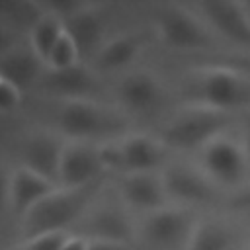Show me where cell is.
Returning <instances> with one entry per match:
<instances>
[{"instance_id": "obj_27", "label": "cell", "mask_w": 250, "mask_h": 250, "mask_svg": "<svg viewBox=\"0 0 250 250\" xmlns=\"http://www.w3.org/2000/svg\"><path fill=\"white\" fill-rule=\"evenodd\" d=\"M21 102V90L12 82L0 78V113H8L16 109Z\"/></svg>"}, {"instance_id": "obj_6", "label": "cell", "mask_w": 250, "mask_h": 250, "mask_svg": "<svg viewBox=\"0 0 250 250\" xmlns=\"http://www.w3.org/2000/svg\"><path fill=\"white\" fill-rule=\"evenodd\" d=\"M156 33L174 49H197L209 43L203 23L182 6H162L156 12Z\"/></svg>"}, {"instance_id": "obj_26", "label": "cell", "mask_w": 250, "mask_h": 250, "mask_svg": "<svg viewBox=\"0 0 250 250\" xmlns=\"http://www.w3.org/2000/svg\"><path fill=\"white\" fill-rule=\"evenodd\" d=\"M207 64L227 66L236 72H242L244 76H250V53H234V55H215L207 59Z\"/></svg>"}, {"instance_id": "obj_1", "label": "cell", "mask_w": 250, "mask_h": 250, "mask_svg": "<svg viewBox=\"0 0 250 250\" xmlns=\"http://www.w3.org/2000/svg\"><path fill=\"white\" fill-rule=\"evenodd\" d=\"M125 117L119 109L92 98L62 100L57 111V133L66 141L104 143L123 137Z\"/></svg>"}, {"instance_id": "obj_25", "label": "cell", "mask_w": 250, "mask_h": 250, "mask_svg": "<svg viewBox=\"0 0 250 250\" xmlns=\"http://www.w3.org/2000/svg\"><path fill=\"white\" fill-rule=\"evenodd\" d=\"M125 137V135H123ZM100 162L105 172H123V152H121V137L98 143Z\"/></svg>"}, {"instance_id": "obj_29", "label": "cell", "mask_w": 250, "mask_h": 250, "mask_svg": "<svg viewBox=\"0 0 250 250\" xmlns=\"http://www.w3.org/2000/svg\"><path fill=\"white\" fill-rule=\"evenodd\" d=\"M86 250H129V244L123 242H113V240H98V238H88V248Z\"/></svg>"}, {"instance_id": "obj_22", "label": "cell", "mask_w": 250, "mask_h": 250, "mask_svg": "<svg viewBox=\"0 0 250 250\" xmlns=\"http://www.w3.org/2000/svg\"><path fill=\"white\" fill-rule=\"evenodd\" d=\"M230 246V232L213 221L195 223L184 250H227Z\"/></svg>"}, {"instance_id": "obj_8", "label": "cell", "mask_w": 250, "mask_h": 250, "mask_svg": "<svg viewBox=\"0 0 250 250\" xmlns=\"http://www.w3.org/2000/svg\"><path fill=\"white\" fill-rule=\"evenodd\" d=\"M66 139L51 129H39L25 137L21 146V166L59 186V168Z\"/></svg>"}, {"instance_id": "obj_21", "label": "cell", "mask_w": 250, "mask_h": 250, "mask_svg": "<svg viewBox=\"0 0 250 250\" xmlns=\"http://www.w3.org/2000/svg\"><path fill=\"white\" fill-rule=\"evenodd\" d=\"M45 6V4H43ZM64 33V18L49 8H45V12L41 14V18L33 23V27L29 29L27 35V43L29 47L35 51V55L43 61H47L49 53L53 51V47L57 45V41L61 39V35Z\"/></svg>"}, {"instance_id": "obj_18", "label": "cell", "mask_w": 250, "mask_h": 250, "mask_svg": "<svg viewBox=\"0 0 250 250\" xmlns=\"http://www.w3.org/2000/svg\"><path fill=\"white\" fill-rule=\"evenodd\" d=\"M123 174L154 172L164 156V143L145 133H129L121 137Z\"/></svg>"}, {"instance_id": "obj_17", "label": "cell", "mask_w": 250, "mask_h": 250, "mask_svg": "<svg viewBox=\"0 0 250 250\" xmlns=\"http://www.w3.org/2000/svg\"><path fill=\"white\" fill-rule=\"evenodd\" d=\"M45 68L43 61L35 55V51L25 45H14L6 53L0 55V76L21 92L41 80V70Z\"/></svg>"}, {"instance_id": "obj_10", "label": "cell", "mask_w": 250, "mask_h": 250, "mask_svg": "<svg viewBox=\"0 0 250 250\" xmlns=\"http://www.w3.org/2000/svg\"><path fill=\"white\" fill-rule=\"evenodd\" d=\"M80 236L98 238V240H113L129 244L133 238V223L129 215L117 205H100L90 207L88 213L80 219Z\"/></svg>"}, {"instance_id": "obj_13", "label": "cell", "mask_w": 250, "mask_h": 250, "mask_svg": "<svg viewBox=\"0 0 250 250\" xmlns=\"http://www.w3.org/2000/svg\"><path fill=\"white\" fill-rule=\"evenodd\" d=\"M119 195L129 207L152 213L164 207L166 189L156 172H127L119 180Z\"/></svg>"}, {"instance_id": "obj_4", "label": "cell", "mask_w": 250, "mask_h": 250, "mask_svg": "<svg viewBox=\"0 0 250 250\" xmlns=\"http://www.w3.org/2000/svg\"><path fill=\"white\" fill-rule=\"evenodd\" d=\"M229 123V111L189 104L170 119V123L162 131L160 141L164 143V146L174 148H203L209 141L217 139Z\"/></svg>"}, {"instance_id": "obj_7", "label": "cell", "mask_w": 250, "mask_h": 250, "mask_svg": "<svg viewBox=\"0 0 250 250\" xmlns=\"http://www.w3.org/2000/svg\"><path fill=\"white\" fill-rule=\"evenodd\" d=\"M195 223L191 221V213L186 207H160L152 213H146L143 223V238L152 248H174L178 244L188 242Z\"/></svg>"}, {"instance_id": "obj_19", "label": "cell", "mask_w": 250, "mask_h": 250, "mask_svg": "<svg viewBox=\"0 0 250 250\" xmlns=\"http://www.w3.org/2000/svg\"><path fill=\"white\" fill-rule=\"evenodd\" d=\"M166 197L180 203H199L211 197V186L207 180L188 166H170L162 174Z\"/></svg>"}, {"instance_id": "obj_31", "label": "cell", "mask_w": 250, "mask_h": 250, "mask_svg": "<svg viewBox=\"0 0 250 250\" xmlns=\"http://www.w3.org/2000/svg\"><path fill=\"white\" fill-rule=\"evenodd\" d=\"M86 248H88V238H84V236L72 232L70 238L62 244L61 250H86Z\"/></svg>"}, {"instance_id": "obj_12", "label": "cell", "mask_w": 250, "mask_h": 250, "mask_svg": "<svg viewBox=\"0 0 250 250\" xmlns=\"http://www.w3.org/2000/svg\"><path fill=\"white\" fill-rule=\"evenodd\" d=\"M57 188L55 182L39 176L37 172L25 168V166H16L12 168V178H10V213H14L18 219H23L25 213L35 207L39 201H43L49 193H53Z\"/></svg>"}, {"instance_id": "obj_28", "label": "cell", "mask_w": 250, "mask_h": 250, "mask_svg": "<svg viewBox=\"0 0 250 250\" xmlns=\"http://www.w3.org/2000/svg\"><path fill=\"white\" fill-rule=\"evenodd\" d=\"M10 178L12 170L0 164V223L10 211Z\"/></svg>"}, {"instance_id": "obj_2", "label": "cell", "mask_w": 250, "mask_h": 250, "mask_svg": "<svg viewBox=\"0 0 250 250\" xmlns=\"http://www.w3.org/2000/svg\"><path fill=\"white\" fill-rule=\"evenodd\" d=\"M98 186L100 182L86 188H57L21 219L23 240L43 232L70 230L92 207Z\"/></svg>"}, {"instance_id": "obj_33", "label": "cell", "mask_w": 250, "mask_h": 250, "mask_svg": "<svg viewBox=\"0 0 250 250\" xmlns=\"http://www.w3.org/2000/svg\"><path fill=\"white\" fill-rule=\"evenodd\" d=\"M0 78H2V76H0Z\"/></svg>"}, {"instance_id": "obj_15", "label": "cell", "mask_w": 250, "mask_h": 250, "mask_svg": "<svg viewBox=\"0 0 250 250\" xmlns=\"http://www.w3.org/2000/svg\"><path fill=\"white\" fill-rule=\"evenodd\" d=\"M41 84L47 92L62 100H80L90 98L98 86L96 70L88 62H78L64 70H47L41 78Z\"/></svg>"}, {"instance_id": "obj_16", "label": "cell", "mask_w": 250, "mask_h": 250, "mask_svg": "<svg viewBox=\"0 0 250 250\" xmlns=\"http://www.w3.org/2000/svg\"><path fill=\"white\" fill-rule=\"evenodd\" d=\"M162 88L158 78L146 70H133L125 74L117 84V100L123 109L145 113L158 105Z\"/></svg>"}, {"instance_id": "obj_20", "label": "cell", "mask_w": 250, "mask_h": 250, "mask_svg": "<svg viewBox=\"0 0 250 250\" xmlns=\"http://www.w3.org/2000/svg\"><path fill=\"white\" fill-rule=\"evenodd\" d=\"M143 49V37L139 33H119L109 37L92 59L96 70H119L137 59Z\"/></svg>"}, {"instance_id": "obj_11", "label": "cell", "mask_w": 250, "mask_h": 250, "mask_svg": "<svg viewBox=\"0 0 250 250\" xmlns=\"http://www.w3.org/2000/svg\"><path fill=\"white\" fill-rule=\"evenodd\" d=\"M211 25L230 41L250 47V14L244 4L230 0H207L199 4Z\"/></svg>"}, {"instance_id": "obj_5", "label": "cell", "mask_w": 250, "mask_h": 250, "mask_svg": "<svg viewBox=\"0 0 250 250\" xmlns=\"http://www.w3.org/2000/svg\"><path fill=\"white\" fill-rule=\"evenodd\" d=\"M105 170L100 162L98 143L66 141L59 168L61 188H86L98 184Z\"/></svg>"}, {"instance_id": "obj_24", "label": "cell", "mask_w": 250, "mask_h": 250, "mask_svg": "<svg viewBox=\"0 0 250 250\" xmlns=\"http://www.w3.org/2000/svg\"><path fill=\"white\" fill-rule=\"evenodd\" d=\"M70 230H53V232H43L31 238L21 240L20 250H61L62 244L70 238Z\"/></svg>"}, {"instance_id": "obj_14", "label": "cell", "mask_w": 250, "mask_h": 250, "mask_svg": "<svg viewBox=\"0 0 250 250\" xmlns=\"http://www.w3.org/2000/svg\"><path fill=\"white\" fill-rule=\"evenodd\" d=\"M201 162L209 176L223 184H234L244 172V152L242 148L225 137L209 141L201 148Z\"/></svg>"}, {"instance_id": "obj_30", "label": "cell", "mask_w": 250, "mask_h": 250, "mask_svg": "<svg viewBox=\"0 0 250 250\" xmlns=\"http://www.w3.org/2000/svg\"><path fill=\"white\" fill-rule=\"evenodd\" d=\"M230 207L236 211H248L250 213V186L240 189L232 199H230Z\"/></svg>"}, {"instance_id": "obj_32", "label": "cell", "mask_w": 250, "mask_h": 250, "mask_svg": "<svg viewBox=\"0 0 250 250\" xmlns=\"http://www.w3.org/2000/svg\"><path fill=\"white\" fill-rule=\"evenodd\" d=\"M242 125H244V131H246V141L250 145V109L242 113Z\"/></svg>"}, {"instance_id": "obj_23", "label": "cell", "mask_w": 250, "mask_h": 250, "mask_svg": "<svg viewBox=\"0 0 250 250\" xmlns=\"http://www.w3.org/2000/svg\"><path fill=\"white\" fill-rule=\"evenodd\" d=\"M78 62H82L78 47H76L74 39L68 35V31L64 29V33L61 35V39L57 41V45L53 47V51L49 53V57L45 61V70H64Z\"/></svg>"}, {"instance_id": "obj_9", "label": "cell", "mask_w": 250, "mask_h": 250, "mask_svg": "<svg viewBox=\"0 0 250 250\" xmlns=\"http://www.w3.org/2000/svg\"><path fill=\"white\" fill-rule=\"evenodd\" d=\"M64 29L74 39L82 62L94 59L102 45L107 41L104 35V14L96 4H78L70 14L64 16Z\"/></svg>"}, {"instance_id": "obj_3", "label": "cell", "mask_w": 250, "mask_h": 250, "mask_svg": "<svg viewBox=\"0 0 250 250\" xmlns=\"http://www.w3.org/2000/svg\"><path fill=\"white\" fill-rule=\"evenodd\" d=\"M189 104L229 111L250 104V80L227 66L203 64L188 88Z\"/></svg>"}]
</instances>
